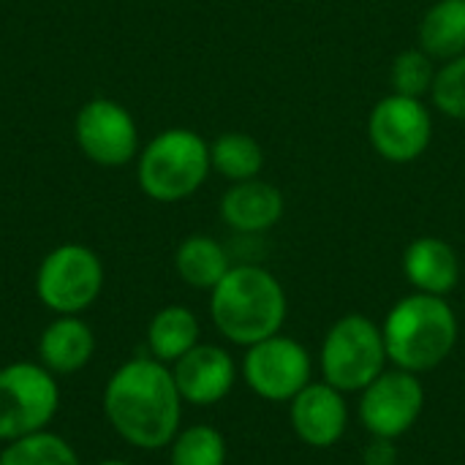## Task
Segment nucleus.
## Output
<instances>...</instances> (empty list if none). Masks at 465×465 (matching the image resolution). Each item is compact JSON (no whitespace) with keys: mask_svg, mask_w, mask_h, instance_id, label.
I'll return each mask as SVG.
<instances>
[{"mask_svg":"<svg viewBox=\"0 0 465 465\" xmlns=\"http://www.w3.org/2000/svg\"><path fill=\"white\" fill-rule=\"evenodd\" d=\"M104 414L131 447L150 452L169 447L183 420V398L172 368L150 357L120 365L106 381Z\"/></svg>","mask_w":465,"mask_h":465,"instance_id":"obj_1","label":"nucleus"},{"mask_svg":"<svg viewBox=\"0 0 465 465\" xmlns=\"http://www.w3.org/2000/svg\"><path fill=\"white\" fill-rule=\"evenodd\" d=\"M289 313L283 283L262 264H232L210 292V319L234 346H253L281 332Z\"/></svg>","mask_w":465,"mask_h":465,"instance_id":"obj_2","label":"nucleus"},{"mask_svg":"<svg viewBox=\"0 0 465 465\" xmlns=\"http://www.w3.org/2000/svg\"><path fill=\"white\" fill-rule=\"evenodd\" d=\"M381 332L392 368L422 376L452 354L460 324L447 297L414 292L390 308Z\"/></svg>","mask_w":465,"mask_h":465,"instance_id":"obj_3","label":"nucleus"},{"mask_svg":"<svg viewBox=\"0 0 465 465\" xmlns=\"http://www.w3.org/2000/svg\"><path fill=\"white\" fill-rule=\"evenodd\" d=\"M210 172V142L191 128H166L136 155V183L147 199L161 204L191 199Z\"/></svg>","mask_w":465,"mask_h":465,"instance_id":"obj_4","label":"nucleus"},{"mask_svg":"<svg viewBox=\"0 0 465 465\" xmlns=\"http://www.w3.org/2000/svg\"><path fill=\"white\" fill-rule=\"evenodd\" d=\"M390 365L381 324H376L365 313L341 316L324 335L319 349V371L322 381L349 392H362L371 381H376Z\"/></svg>","mask_w":465,"mask_h":465,"instance_id":"obj_5","label":"nucleus"},{"mask_svg":"<svg viewBox=\"0 0 465 465\" xmlns=\"http://www.w3.org/2000/svg\"><path fill=\"white\" fill-rule=\"evenodd\" d=\"M104 289V264L98 253L79 242L52 248L35 272V294L57 316H79Z\"/></svg>","mask_w":465,"mask_h":465,"instance_id":"obj_6","label":"nucleus"},{"mask_svg":"<svg viewBox=\"0 0 465 465\" xmlns=\"http://www.w3.org/2000/svg\"><path fill=\"white\" fill-rule=\"evenodd\" d=\"M60 409V387L41 362L0 368V441L46 430Z\"/></svg>","mask_w":465,"mask_h":465,"instance_id":"obj_7","label":"nucleus"},{"mask_svg":"<svg viewBox=\"0 0 465 465\" xmlns=\"http://www.w3.org/2000/svg\"><path fill=\"white\" fill-rule=\"evenodd\" d=\"M240 373L248 390L262 401L292 403V398L313 381V360L300 341L278 332L245 349Z\"/></svg>","mask_w":465,"mask_h":465,"instance_id":"obj_8","label":"nucleus"},{"mask_svg":"<svg viewBox=\"0 0 465 465\" xmlns=\"http://www.w3.org/2000/svg\"><path fill=\"white\" fill-rule=\"evenodd\" d=\"M368 142L387 163H414L433 142V114L422 98L390 93L368 114Z\"/></svg>","mask_w":465,"mask_h":465,"instance_id":"obj_9","label":"nucleus"},{"mask_svg":"<svg viewBox=\"0 0 465 465\" xmlns=\"http://www.w3.org/2000/svg\"><path fill=\"white\" fill-rule=\"evenodd\" d=\"M425 411V387L417 373L387 368L376 381L360 392L357 414L373 439L398 441L406 436Z\"/></svg>","mask_w":465,"mask_h":465,"instance_id":"obj_10","label":"nucleus"},{"mask_svg":"<svg viewBox=\"0 0 465 465\" xmlns=\"http://www.w3.org/2000/svg\"><path fill=\"white\" fill-rule=\"evenodd\" d=\"M74 139L79 153L95 166L117 169L139 155V128L134 114L112 98H93L74 117Z\"/></svg>","mask_w":465,"mask_h":465,"instance_id":"obj_11","label":"nucleus"},{"mask_svg":"<svg viewBox=\"0 0 465 465\" xmlns=\"http://www.w3.org/2000/svg\"><path fill=\"white\" fill-rule=\"evenodd\" d=\"M289 425L294 436L313 450L335 447L349 430L346 395L327 381H311L289 403Z\"/></svg>","mask_w":465,"mask_h":465,"instance_id":"obj_12","label":"nucleus"},{"mask_svg":"<svg viewBox=\"0 0 465 465\" xmlns=\"http://www.w3.org/2000/svg\"><path fill=\"white\" fill-rule=\"evenodd\" d=\"M172 376L183 403L191 406H215L237 384L234 357L215 343H196L172 365Z\"/></svg>","mask_w":465,"mask_h":465,"instance_id":"obj_13","label":"nucleus"},{"mask_svg":"<svg viewBox=\"0 0 465 465\" xmlns=\"http://www.w3.org/2000/svg\"><path fill=\"white\" fill-rule=\"evenodd\" d=\"M283 210L286 202L281 188L262 177L232 183L218 204L221 221L242 237H256L275 229L283 218Z\"/></svg>","mask_w":465,"mask_h":465,"instance_id":"obj_14","label":"nucleus"},{"mask_svg":"<svg viewBox=\"0 0 465 465\" xmlns=\"http://www.w3.org/2000/svg\"><path fill=\"white\" fill-rule=\"evenodd\" d=\"M403 275L414 292L447 297L460 283V256L441 237H417L403 251Z\"/></svg>","mask_w":465,"mask_h":465,"instance_id":"obj_15","label":"nucleus"},{"mask_svg":"<svg viewBox=\"0 0 465 465\" xmlns=\"http://www.w3.org/2000/svg\"><path fill=\"white\" fill-rule=\"evenodd\" d=\"M95 351L93 330L79 316H57L38 338V357L49 373H76Z\"/></svg>","mask_w":465,"mask_h":465,"instance_id":"obj_16","label":"nucleus"},{"mask_svg":"<svg viewBox=\"0 0 465 465\" xmlns=\"http://www.w3.org/2000/svg\"><path fill=\"white\" fill-rule=\"evenodd\" d=\"M417 46L436 63L465 52V0H436L420 19Z\"/></svg>","mask_w":465,"mask_h":465,"instance_id":"obj_17","label":"nucleus"},{"mask_svg":"<svg viewBox=\"0 0 465 465\" xmlns=\"http://www.w3.org/2000/svg\"><path fill=\"white\" fill-rule=\"evenodd\" d=\"M174 270L191 289L213 292L232 270L229 251L210 234H191L174 251Z\"/></svg>","mask_w":465,"mask_h":465,"instance_id":"obj_18","label":"nucleus"},{"mask_svg":"<svg viewBox=\"0 0 465 465\" xmlns=\"http://www.w3.org/2000/svg\"><path fill=\"white\" fill-rule=\"evenodd\" d=\"M202 327L191 308L166 305L161 308L147 327V349L153 360L163 365H174L183 354H188L199 343Z\"/></svg>","mask_w":465,"mask_h":465,"instance_id":"obj_19","label":"nucleus"},{"mask_svg":"<svg viewBox=\"0 0 465 465\" xmlns=\"http://www.w3.org/2000/svg\"><path fill=\"white\" fill-rule=\"evenodd\" d=\"M210 163L229 183L256 180L264 169V150L262 144L242 131H226L210 142Z\"/></svg>","mask_w":465,"mask_h":465,"instance_id":"obj_20","label":"nucleus"},{"mask_svg":"<svg viewBox=\"0 0 465 465\" xmlns=\"http://www.w3.org/2000/svg\"><path fill=\"white\" fill-rule=\"evenodd\" d=\"M0 465H82V460L65 439L49 430H38L8 441L0 452Z\"/></svg>","mask_w":465,"mask_h":465,"instance_id":"obj_21","label":"nucleus"},{"mask_svg":"<svg viewBox=\"0 0 465 465\" xmlns=\"http://www.w3.org/2000/svg\"><path fill=\"white\" fill-rule=\"evenodd\" d=\"M169 450V465H226V439L210 425L180 430Z\"/></svg>","mask_w":465,"mask_h":465,"instance_id":"obj_22","label":"nucleus"},{"mask_svg":"<svg viewBox=\"0 0 465 465\" xmlns=\"http://www.w3.org/2000/svg\"><path fill=\"white\" fill-rule=\"evenodd\" d=\"M436 74H439L436 60L428 52H422L420 46H414V49L401 52L392 60V65H390V84H392V93H398V95H409V98H422L425 101V95H430V90H433Z\"/></svg>","mask_w":465,"mask_h":465,"instance_id":"obj_23","label":"nucleus"},{"mask_svg":"<svg viewBox=\"0 0 465 465\" xmlns=\"http://www.w3.org/2000/svg\"><path fill=\"white\" fill-rule=\"evenodd\" d=\"M430 101L441 114L465 123V52L439 65Z\"/></svg>","mask_w":465,"mask_h":465,"instance_id":"obj_24","label":"nucleus"},{"mask_svg":"<svg viewBox=\"0 0 465 465\" xmlns=\"http://www.w3.org/2000/svg\"><path fill=\"white\" fill-rule=\"evenodd\" d=\"M401 455L392 439H373L368 441V447L362 450V465H398Z\"/></svg>","mask_w":465,"mask_h":465,"instance_id":"obj_25","label":"nucleus"},{"mask_svg":"<svg viewBox=\"0 0 465 465\" xmlns=\"http://www.w3.org/2000/svg\"><path fill=\"white\" fill-rule=\"evenodd\" d=\"M98 465H134V463H128V460H104V463H98Z\"/></svg>","mask_w":465,"mask_h":465,"instance_id":"obj_26","label":"nucleus"}]
</instances>
